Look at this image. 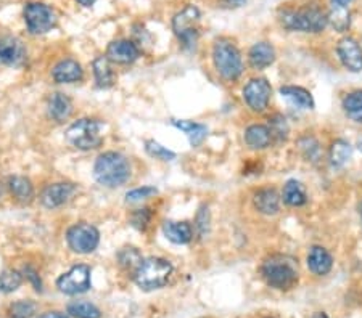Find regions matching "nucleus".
I'll use <instances>...</instances> for the list:
<instances>
[{"label": "nucleus", "instance_id": "obj_41", "mask_svg": "<svg viewBox=\"0 0 362 318\" xmlns=\"http://www.w3.org/2000/svg\"><path fill=\"white\" fill-rule=\"evenodd\" d=\"M25 273H26V277L31 279V283L34 284L36 291H42V283H41V278H39V275H37V273H36V270H32L31 267H27V268H25Z\"/></svg>", "mask_w": 362, "mask_h": 318}, {"label": "nucleus", "instance_id": "obj_2", "mask_svg": "<svg viewBox=\"0 0 362 318\" xmlns=\"http://www.w3.org/2000/svg\"><path fill=\"white\" fill-rule=\"evenodd\" d=\"M261 273L269 286L282 289H292L298 283V265L290 256L274 254L262 262Z\"/></svg>", "mask_w": 362, "mask_h": 318}, {"label": "nucleus", "instance_id": "obj_47", "mask_svg": "<svg viewBox=\"0 0 362 318\" xmlns=\"http://www.w3.org/2000/svg\"><path fill=\"white\" fill-rule=\"evenodd\" d=\"M321 318H328V317H327L326 314H322V315H321Z\"/></svg>", "mask_w": 362, "mask_h": 318}, {"label": "nucleus", "instance_id": "obj_40", "mask_svg": "<svg viewBox=\"0 0 362 318\" xmlns=\"http://www.w3.org/2000/svg\"><path fill=\"white\" fill-rule=\"evenodd\" d=\"M150 219H152L150 209H139V211H135L133 214V219H130V221H133V226L135 228L145 230V227L148 226V222H150Z\"/></svg>", "mask_w": 362, "mask_h": 318}, {"label": "nucleus", "instance_id": "obj_12", "mask_svg": "<svg viewBox=\"0 0 362 318\" xmlns=\"http://www.w3.org/2000/svg\"><path fill=\"white\" fill-rule=\"evenodd\" d=\"M25 62L23 42L13 36H0V67H21Z\"/></svg>", "mask_w": 362, "mask_h": 318}, {"label": "nucleus", "instance_id": "obj_1", "mask_svg": "<svg viewBox=\"0 0 362 318\" xmlns=\"http://www.w3.org/2000/svg\"><path fill=\"white\" fill-rule=\"evenodd\" d=\"M94 177L107 188H116L130 179V164L128 158L116 151L103 153L97 158L94 166Z\"/></svg>", "mask_w": 362, "mask_h": 318}, {"label": "nucleus", "instance_id": "obj_19", "mask_svg": "<svg viewBox=\"0 0 362 318\" xmlns=\"http://www.w3.org/2000/svg\"><path fill=\"white\" fill-rule=\"evenodd\" d=\"M47 111L48 116H51L55 123H65V120L71 116V113H73V103H71V100L65 93L57 92L48 98Z\"/></svg>", "mask_w": 362, "mask_h": 318}, {"label": "nucleus", "instance_id": "obj_20", "mask_svg": "<svg viewBox=\"0 0 362 318\" xmlns=\"http://www.w3.org/2000/svg\"><path fill=\"white\" fill-rule=\"evenodd\" d=\"M333 259L326 248L312 246L308 254V267L314 275H327L332 270Z\"/></svg>", "mask_w": 362, "mask_h": 318}, {"label": "nucleus", "instance_id": "obj_31", "mask_svg": "<svg viewBox=\"0 0 362 318\" xmlns=\"http://www.w3.org/2000/svg\"><path fill=\"white\" fill-rule=\"evenodd\" d=\"M327 21L332 25V27L337 32H344L351 23L349 10L344 7H335V5H332V12L327 15Z\"/></svg>", "mask_w": 362, "mask_h": 318}, {"label": "nucleus", "instance_id": "obj_26", "mask_svg": "<svg viewBox=\"0 0 362 318\" xmlns=\"http://www.w3.org/2000/svg\"><path fill=\"white\" fill-rule=\"evenodd\" d=\"M92 67H94L97 87L108 89V87L114 84V71L112 69V64H109V60L107 57H97Z\"/></svg>", "mask_w": 362, "mask_h": 318}, {"label": "nucleus", "instance_id": "obj_8", "mask_svg": "<svg viewBox=\"0 0 362 318\" xmlns=\"http://www.w3.org/2000/svg\"><path fill=\"white\" fill-rule=\"evenodd\" d=\"M69 248L78 254H90L100 243V233L90 223H76L67 233Z\"/></svg>", "mask_w": 362, "mask_h": 318}, {"label": "nucleus", "instance_id": "obj_45", "mask_svg": "<svg viewBox=\"0 0 362 318\" xmlns=\"http://www.w3.org/2000/svg\"><path fill=\"white\" fill-rule=\"evenodd\" d=\"M76 2L81 4L82 7H92V5H94L97 0H76Z\"/></svg>", "mask_w": 362, "mask_h": 318}, {"label": "nucleus", "instance_id": "obj_36", "mask_svg": "<svg viewBox=\"0 0 362 318\" xmlns=\"http://www.w3.org/2000/svg\"><path fill=\"white\" fill-rule=\"evenodd\" d=\"M145 150L150 156H153L155 159H161V161H173L175 159V153L164 148L163 145L158 144L155 140H147L145 141Z\"/></svg>", "mask_w": 362, "mask_h": 318}, {"label": "nucleus", "instance_id": "obj_6", "mask_svg": "<svg viewBox=\"0 0 362 318\" xmlns=\"http://www.w3.org/2000/svg\"><path fill=\"white\" fill-rule=\"evenodd\" d=\"M103 124L95 119H79L67 130V140L78 150H94L103 141Z\"/></svg>", "mask_w": 362, "mask_h": 318}, {"label": "nucleus", "instance_id": "obj_43", "mask_svg": "<svg viewBox=\"0 0 362 318\" xmlns=\"http://www.w3.org/2000/svg\"><path fill=\"white\" fill-rule=\"evenodd\" d=\"M39 318H69V317L62 314V312H47V314L41 315Z\"/></svg>", "mask_w": 362, "mask_h": 318}, {"label": "nucleus", "instance_id": "obj_29", "mask_svg": "<svg viewBox=\"0 0 362 318\" xmlns=\"http://www.w3.org/2000/svg\"><path fill=\"white\" fill-rule=\"evenodd\" d=\"M351 155H353V148L348 144V141L344 140H337L335 144L332 145V150H330V163L332 166L335 167H343L344 164H347Z\"/></svg>", "mask_w": 362, "mask_h": 318}, {"label": "nucleus", "instance_id": "obj_38", "mask_svg": "<svg viewBox=\"0 0 362 318\" xmlns=\"http://www.w3.org/2000/svg\"><path fill=\"white\" fill-rule=\"evenodd\" d=\"M195 228H196V232H199L200 238H205L208 232H210V209H208V206L200 207L199 214H196Z\"/></svg>", "mask_w": 362, "mask_h": 318}, {"label": "nucleus", "instance_id": "obj_9", "mask_svg": "<svg viewBox=\"0 0 362 318\" xmlns=\"http://www.w3.org/2000/svg\"><path fill=\"white\" fill-rule=\"evenodd\" d=\"M25 21L31 34H46L57 25V16L47 5L27 4L25 7Z\"/></svg>", "mask_w": 362, "mask_h": 318}, {"label": "nucleus", "instance_id": "obj_17", "mask_svg": "<svg viewBox=\"0 0 362 318\" xmlns=\"http://www.w3.org/2000/svg\"><path fill=\"white\" fill-rule=\"evenodd\" d=\"M52 76L55 82L58 84H73V82H79L84 78V71H82L81 64L74 60H63L57 67L53 68Z\"/></svg>", "mask_w": 362, "mask_h": 318}, {"label": "nucleus", "instance_id": "obj_21", "mask_svg": "<svg viewBox=\"0 0 362 318\" xmlns=\"http://www.w3.org/2000/svg\"><path fill=\"white\" fill-rule=\"evenodd\" d=\"M163 233L174 244H189L194 238V228L189 222L166 221L163 223Z\"/></svg>", "mask_w": 362, "mask_h": 318}, {"label": "nucleus", "instance_id": "obj_33", "mask_svg": "<svg viewBox=\"0 0 362 318\" xmlns=\"http://www.w3.org/2000/svg\"><path fill=\"white\" fill-rule=\"evenodd\" d=\"M298 145L303 156L308 159V161L316 163L317 159L321 158V146L317 144V140L312 139V137H303V139L298 141Z\"/></svg>", "mask_w": 362, "mask_h": 318}, {"label": "nucleus", "instance_id": "obj_18", "mask_svg": "<svg viewBox=\"0 0 362 318\" xmlns=\"http://www.w3.org/2000/svg\"><path fill=\"white\" fill-rule=\"evenodd\" d=\"M274 60H276V50L271 43L257 42L250 48L248 62L253 69H266L274 63Z\"/></svg>", "mask_w": 362, "mask_h": 318}, {"label": "nucleus", "instance_id": "obj_5", "mask_svg": "<svg viewBox=\"0 0 362 318\" xmlns=\"http://www.w3.org/2000/svg\"><path fill=\"white\" fill-rule=\"evenodd\" d=\"M213 62L217 73L226 81H237L243 73V62L239 48L227 39H219L213 47Z\"/></svg>", "mask_w": 362, "mask_h": 318}, {"label": "nucleus", "instance_id": "obj_13", "mask_svg": "<svg viewBox=\"0 0 362 318\" xmlns=\"http://www.w3.org/2000/svg\"><path fill=\"white\" fill-rule=\"evenodd\" d=\"M337 53L342 60L343 67L351 73H359L362 71V50L359 43L351 37H343L337 46Z\"/></svg>", "mask_w": 362, "mask_h": 318}, {"label": "nucleus", "instance_id": "obj_39", "mask_svg": "<svg viewBox=\"0 0 362 318\" xmlns=\"http://www.w3.org/2000/svg\"><path fill=\"white\" fill-rule=\"evenodd\" d=\"M156 193H158V190L155 188V186H142V188L130 190L129 193L126 195V201H128V202H137V201L152 198V196H155Z\"/></svg>", "mask_w": 362, "mask_h": 318}, {"label": "nucleus", "instance_id": "obj_35", "mask_svg": "<svg viewBox=\"0 0 362 318\" xmlns=\"http://www.w3.org/2000/svg\"><path fill=\"white\" fill-rule=\"evenodd\" d=\"M118 257H119L121 267L129 268V270H134V272L137 270V267L140 265V262L144 261L142 259V256L139 254V251L134 248H124L119 252Z\"/></svg>", "mask_w": 362, "mask_h": 318}, {"label": "nucleus", "instance_id": "obj_44", "mask_svg": "<svg viewBox=\"0 0 362 318\" xmlns=\"http://www.w3.org/2000/svg\"><path fill=\"white\" fill-rule=\"evenodd\" d=\"M353 2V0H332V5H335V7H344L348 8V5Z\"/></svg>", "mask_w": 362, "mask_h": 318}, {"label": "nucleus", "instance_id": "obj_30", "mask_svg": "<svg viewBox=\"0 0 362 318\" xmlns=\"http://www.w3.org/2000/svg\"><path fill=\"white\" fill-rule=\"evenodd\" d=\"M68 314L74 318H100L102 312L87 300H74L68 305Z\"/></svg>", "mask_w": 362, "mask_h": 318}, {"label": "nucleus", "instance_id": "obj_4", "mask_svg": "<svg viewBox=\"0 0 362 318\" xmlns=\"http://www.w3.org/2000/svg\"><path fill=\"white\" fill-rule=\"evenodd\" d=\"M173 275V264L161 257H148L140 262L134 272V282L144 291H153L166 286Z\"/></svg>", "mask_w": 362, "mask_h": 318}, {"label": "nucleus", "instance_id": "obj_14", "mask_svg": "<svg viewBox=\"0 0 362 318\" xmlns=\"http://www.w3.org/2000/svg\"><path fill=\"white\" fill-rule=\"evenodd\" d=\"M139 57H140L139 47H137L133 41H126V39L112 42L107 50V58L109 62L119 63V64L134 63Z\"/></svg>", "mask_w": 362, "mask_h": 318}, {"label": "nucleus", "instance_id": "obj_27", "mask_svg": "<svg viewBox=\"0 0 362 318\" xmlns=\"http://www.w3.org/2000/svg\"><path fill=\"white\" fill-rule=\"evenodd\" d=\"M8 188L15 198L21 202H31L34 198V188H32L29 179L21 177V175L10 177Z\"/></svg>", "mask_w": 362, "mask_h": 318}, {"label": "nucleus", "instance_id": "obj_23", "mask_svg": "<svg viewBox=\"0 0 362 318\" xmlns=\"http://www.w3.org/2000/svg\"><path fill=\"white\" fill-rule=\"evenodd\" d=\"M245 141L251 150H262L267 148L272 141L271 130L262 124H253L245 130Z\"/></svg>", "mask_w": 362, "mask_h": 318}, {"label": "nucleus", "instance_id": "obj_22", "mask_svg": "<svg viewBox=\"0 0 362 318\" xmlns=\"http://www.w3.org/2000/svg\"><path fill=\"white\" fill-rule=\"evenodd\" d=\"M281 95L287 100L290 105L300 109H314V98L311 92L296 85H283L281 89Z\"/></svg>", "mask_w": 362, "mask_h": 318}, {"label": "nucleus", "instance_id": "obj_11", "mask_svg": "<svg viewBox=\"0 0 362 318\" xmlns=\"http://www.w3.org/2000/svg\"><path fill=\"white\" fill-rule=\"evenodd\" d=\"M272 89L266 79H251L243 89V100L251 111H266L271 102Z\"/></svg>", "mask_w": 362, "mask_h": 318}, {"label": "nucleus", "instance_id": "obj_25", "mask_svg": "<svg viewBox=\"0 0 362 318\" xmlns=\"http://www.w3.org/2000/svg\"><path fill=\"white\" fill-rule=\"evenodd\" d=\"M282 198L285 205L292 206V207H298V206H303L306 205V190L304 186L298 180H288L287 184L283 186V191H282Z\"/></svg>", "mask_w": 362, "mask_h": 318}, {"label": "nucleus", "instance_id": "obj_42", "mask_svg": "<svg viewBox=\"0 0 362 318\" xmlns=\"http://www.w3.org/2000/svg\"><path fill=\"white\" fill-rule=\"evenodd\" d=\"M245 2L246 0H219V4H221L224 8H239Z\"/></svg>", "mask_w": 362, "mask_h": 318}, {"label": "nucleus", "instance_id": "obj_28", "mask_svg": "<svg viewBox=\"0 0 362 318\" xmlns=\"http://www.w3.org/2000/svg\"><path fill=\"white\" fill-rule=\"evenodd\" d=\"M343 109L348 114L349 119L354 123L362 124V90H356L348 93L343 98Z\"/></svg>", "mask_w": 362, "mask_h": 318}, {"label": "nucleus", "instance_id": "obj_46", "mask_svg": "<svg viewBox=\"0 0 362 318\" xmlns=\"http://www.w3.org/2000/svg\"><path fill=\"white\" fill-rule=\"evenodd\" d=\"M359 214H361V221H362V202L359 205Z\"/></svg>", "mask_w": 362, "mask_h": 318}, {"label": "nucleus", "instance_id": "obj_34", "mask_svg": "<svg viewBox=\"0 0 362 318\" xmlns=\"http://www.w3.org/2000/svg\"><path fill=\"white\" fill-rule=\"evenodd\" d=\"M37 305L32 300H16L10 307V318H31L36 314Z\"/></svg>", "mask_w": 362, "mask_h": 318}, {"label": "nucleus", "instance_id": "obj_15", "mask_svg": "<svg viewBox=\"0 0 362 318\" xmlns=\"http://www.w3.org/2000/svg\"><path fill=\"white\" fill-rule=\"evenodd\" d=\"M74 193L76 186L73 184H53L42 191L41 201L47 209H53L68 202Z\"/></svg>", "mask_w": 362, "mask_h": 318}, {"label": "nucleus", "instance_id": "obj_37", "mask_svg": "<svg viewBox=\"0 0 362 318\" xmlns=\"http://www.w3.org/2000/svg\"><path fill=\"white\" fill-rule=\"evenodd\" d=\"M269 130H271V135L272 139L276 137L279 140H285L288 137V124H287V119L281 114H276L271 119V124H269Z\"/></svg>", "mask_w": 362, "mask_h": 318}, {"label": "nucleus", "instance_id": "obj_7", "mask_svg": "<svg viewBox=\"0 0 362 318\" xmlns=\"http://www.w3.org/2000/svg\"><path fill=\"white\" fill-rule=\"evenodd\" d=\"M200 12L194 5H187L173 20V29L185 48H194L200 36Z\"/></svg>", "mask_w": 362, "mask_h": 318}, {"label": "nucleus", "instance_id": "obj_24", "mask_svg": "<svg viewBox=\"0 0 362 318\" xmlns=\"http://www.w3.org/2000/svg\"><path fill=\"white\" fill-rule=\"evenodd\" d=\"M174 127H177L179 130L189 137L190 145L192 146H200L203 144V140L206 139L208 129L206 125L194 123V120H185V119H174L173 120Z\"/></svg>", "mask_w": 362, "mask_h": 318}, {"label": "nucleus", "instance_id": "obj_3", "mask_svg": "<svg viewBox=\"0 0 362 318\" xmlns=\"http://www.w3.org/2000/svg\"><path fill=\"white\" fill-rule=\"evenodd\" d=\"M279 20L285 29L300 32H322L328 25L326 12L317 7L285 8L279 13Z\"/></svg>", "mask_w": 362, "mask_h": 318}, {"label": "nucleus", "instance_id": "obj_10", "mask_svg": "<svg viewBox=\"0 0 362 318\" xmlns=\"http://www.w3.org/2000/svg\"><path fill=\"white\" fill-rule=\"evenodd\" d=\"M57 286L62 293L76 296L82 294L90 289V267L87 265H74L71 270L63 273L57 279Z\"/></svg>", "mask_w": 362, "mask_h": 318}, {"label": "nucleus", "instance_id": "obj_16", "mask_svg": "<svg viewBox=\"0 0 362 318\" xmlns=\"http://www.w3.org/2000/svg\"><path fill=\"white\" fill-rule=\"evenodd\" d=\"M253 205L264 216H274L281 209V195L276 188H261L253 196Z\"/></svg>", "mask_w": 362, "mask_h": 318}, {"label": "nucleus", "instance_id": "obj_32", "mask_svg": "<svg viewBox=\"0 0 362 318\" xmlns=\"http://www.w3.org/2000/svg\"><path fill=\"white\" fill-rule=\"evenodd\" d=\"M23 277L16 270H5L0 273V293H13L21 286Z\"/></svg>", "mask_w": 362, "mask_h": 318}]
</instances>
